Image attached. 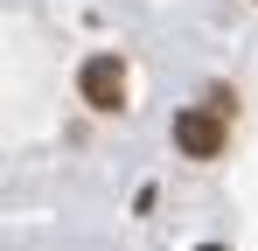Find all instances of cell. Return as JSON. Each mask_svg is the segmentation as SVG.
<instances>
[{
    "mask_svg": "<svg viewBox=\"0 0 258 251\" xmlns=\"http://www.w3.org/2000/svg\"><path fill=\"white\" fill-rule=\"evenodd\" d=\"M174 147L196 154V161L223 154V112H216V105H188V112L174 119Z\"/></svg>",
    "mask_w": 258,
    "mask_h": 251,
    "instance_id": "cell-1",
    "label": "cell"
},
{
    "mask_svg": "<svg viewBox=\"0 0 258 251\" xmlns=\"http://www.w3.org/2000/svg\"><path fill=\"white\" fill-rule=\"evenodd\" d=\"M77 84H84V98L98 112H119V105H126V63H119V56H91Z\"/></svg>",
    "mask_w": 258,
    "mask_h": 251,
    "instance_id": "cell-2",
    "label": "cell"
},
{
    "mask_svg": "<svg viewBox=\"0 0 258 251\" xmlns=\"http://www.w3.org/2000/svg\"><path fill=\"white\" fill-rule=\"evenodd\" d=\"M196 251H223V244H196Z\"/></svg>",
    "mask_w": 258,
    "mask_h": 251,
    "instance_id": "cell-3",
    "label": "cell"
}]
</instances>
